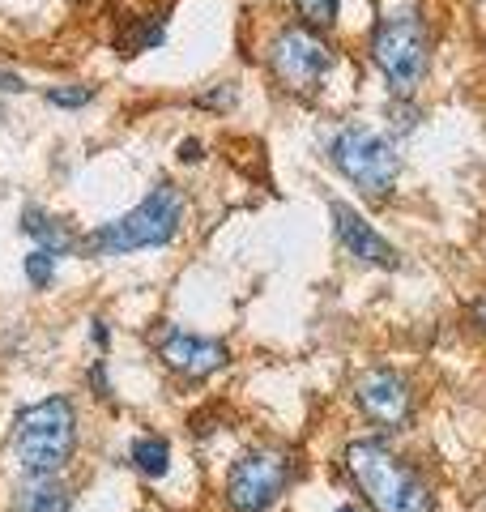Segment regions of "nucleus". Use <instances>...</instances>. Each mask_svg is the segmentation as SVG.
<instances>
[{
  "label": "nucleus",
  "instance_id": "obj_5",
  "mask_svg": "<svg viewBox=\"0 0 486 512\" xmlns=\"http://www.w3.org/2000/svg\"><path fill=\"white\" fill-rule=\"evenodd\" d=\"M329 158H333V167L342 171L354 188L367 192V197H376V201L397 188L401 154H397V141L384 137L380 128L346 124L342 133L329 141Z\"/></svg>",
  "mask_w": 486,
  "mask_h": 512
},
{
  "label": "nucleus",
  "instance_id": "obj_11",
  "mask_svg": "<svg viewBox=\"0 0 486 512\" xmlns=\"http://www.w3.org/2000/svg\"><path fill=\"white\" fill-rule=\"evenodd\" d=\"M73 491L60 483V474H26L18 495H13V512H69Z\"/></svg>",
  "mask_w": 486,
  "mask_h": 512
},
{
  "label": "nucleus",
  "instance_id": "obj_3",
  "mask_svg": "<svg viewBox=\"0 0 486 512\" xmlns=\"http://www.w3.org/2000/svg\"><path fill=\"white\" fill-rule=\"evenodd\" d=\"M77 448V414L69 397H43L26 406L9 431V453L26 474H60Z\"/></svg>",
  "mask_w": 486,
  "mask_h": 512
},
{
  "label": "nucleus",
  "instance_id": "obj_18",
  "mask_svg": "<svg viewBox=\"0 0 486 512\" xmlns=\"http://www.w3.org/2000/svg\"><path fill=\"white\" fill-rule=\"evenodd\" d=\"M180 158H184V163H201V141H184Z\"/></svg>",
  "mask_w": 486,
  "mask_h": 512
},
{
  "label": "nucleus",
  "instance_id": "obj_6",
  "mask_svg": "<svg viewBox=\"0 0 486 512\" xmlns=\"http://www.w3.org/2000/svg\"><path fill=\"white\" fill-rule=\"evenodd\" d=\"M333 69V47L312 26H282L269 43V73L290 94H316Z\"/></svg>",
  "mask_w": 486,
  "mask_h": 512
},
{
  "label": "nucleus",
  "instance_id": "obj_15",
  "mask_svg": "<svg viewBox=\"0 0 486 512\" xmlns=\"http://www.w3.org/2000/svg\"><path fill=\"white\" fill-rule=\"evenodd\" d=\"M52 278H56V256L47 252V248H35V252L26 256V282L35 286V291H47Z\"/></svg>",
  "mask_w": 486,
  "mask_h": 512
},
{
  "label": "nucleus",
  "instance_id": "obj_9",
  "mask_svg": "<svg viewBox=\"0 0 486 512\" xmlns=\"http://www.w3.org/2000/svg\"><path fill=\"white\" fill-rule=\"evenodd\" d=\"M354 402H359V410L380 427H401V423H410V414H414L410 384H405L397 372H367L359 384H354Z\"/></svg>",
  "mask_w": 486,
  "mask_h": 512
},
{
  "label": "nucleus",
  "instance_id": "obj_7",
  "mask_svg": "<svg viewBox=\"0 0 486 512\" xmlns=\"http://www.w3.org/2000/svg\"><path fill=\"white\" fill-rule=\"evenodd\" d=\"M290 474H295V466L286 453H269V448L243 453L226 474V504L235 512H269L286 495Z\"/></svg>",
  "mask_w": 486,
  "mask_h": 512
},
{
  "label": "nucleus",
  "instance_id": "obj_12",
  "mask_svg": "<svg viewBox=\"0 0 486 512\" xmlns=\"http://www.w3.org/2000/svg\"><path fill=\"white\" fill-rule=\"evenodd\" d=\"M22 231L35 239L39 248L52 252V256H73V252H81V239L69 231V222L43 214L39 205H26V210H22Z\"/></svg>",
  "mask_w": 486,
  "mask_h": 512
},
{
  "label": "nucleus",
  "instance_id": "obj_2",
  "mask_svg": "<svg viewBox=\"0 0 486 512\" xmlns=\"http://www.w3.org/2000/svg\"><path fill=\"white\" fill-rule=\"evenodd\" d=\"M346 470L371 512H435L431 487L380 440H354L346 448Z\"/></svg>",
  "mask_w": 486,
  "mask_h": 512
},
{
  "label": "nucleus",
  "instance_id": "obj_16",
  "mask_svg": "<svg viewBox=\"0 0 486 512\" xmlns=\"http://www.w3.org/2000/svg\"><path fill=\"white\" fill-rule=\"evenodd\" d=\"M43 99L52 107H86L94 99V86H52Z\"/></svg>",
  "mask_w": 486,
  "mask_h": 512
},
{
  "label": "nucleus",
  "instance_id": "obj_21",
  "mask_svg": "<svg viewBox=\"0 0 486 512\" xmlns=\"http://www.w3.org/2000/svg\"><path fill=\"white\" fill-rule=\"evenodd\" d=\"M337 512H354V508H337Z\"/></svg>",
  "mask_w": 486,
  "mask_h": 512
},
{
  "label": "nucleus",
  "instance_id": "obj_17",
  "mask_svg": "<svg viewBox=\"0 0 486 512\" xmlns=\"http://www.w3.org/2000/svg\"><path fill=\"white\" fill-rule=\"evenodd\" d=\"M0 90H5V94H22V90H26V82H22V77H18V73L0 69Z\"/></svg>",
  "mask_w": 486,
  "mask_h": 512
},
{
  "label": "nucleus",
  "instance_id": "obj_4",
  "mask_svg": "<svg viewBox=\"0 0 486 512\" xmlns=\"http://www.w3.org/2000/svg\"><path fill=\"white\" fill-rule=\"evenodd\" d=\"M371 60L384 73L388 90L397 99H410L431 73V26L423 13L397 9L388 18H380L376 35H371Z\"/></svg>",
  "mask_w": 486,
  "mask_h": 512
},
{
  "label": "nucleus",
  "instance_id": "obj_8",
  "mask_svg": "<svg viewBox=\"0 0 486 512\" xmlns=\"http://www.w3.org/2000/svg\"><path fill=\"white\" fill-rule=\"evenodd\" d=\"M154 346H158L162 363H167L171 372L188 376V380H205V376H214V372H222V367L231 363V350H226L222 342L184 333L180 325H162L154 333Z\"/></svg>",
  "mask_w": 486,
  "mask_h": 512
},
{
  "label": "nucleus",
  "instance_id": "obj_19",
  "mask_svg": "<svg viewBox=\"0 0 486 512\" xmlns=\"http://www.w3.org/2000/svg\"><path fill=\"white\" fill-rule=\"evenodd\" d=\"M94 346H107V325H103V320H94Z\"/></svg>",
  "mask_w": 486,
  "mask_h": 512
},
{
  "label": "nucleus",
  "instance_id": "obj_20",
  "mask_svg": "<svg viewBox=\"0 0 486 512\" xmlns=\"http://www.w3.org/2000/svg\"><path fill=\"white\" fill-rule=\"evenodd\" d=\"M474 320H478V325L486 329V299H478V303H474Z\"/></svg>",
  "mask_w": 486,
  "mask_h": 512
},
{
  "label": "nucleus",
  "instance_id": "obj_1",
  "mask_svg": "<svg viewBox=\"0 0 486 512\" xmlns=\"http://www.w3.org/2000/svg\"><path fill=\"white\" fill-rule=\"evenodd\" d=\"M184 222V192L175 184H154L137 201L133 210L116 222H103L99 231L81 235V252L86 256H128L141 248H162L180 235Z\"/></svg>",
  "mask_w": 486,
  "mask_h": 512
},
{
  "label": "nucleus",
  "instance_id": "obj_10",
  "mask_svg": "<svg viewBox=\"0 0 486 512\" xmlns=\"http://www.w3.org/2000/svg\"><path fill=\"white\" fill-rule=\"evenodd\" d=\"M329 218H333L337 244H342V248L354 256V261L376 265V269H397V265H401L397 248L388 244L380 231H371V222H363V214L350 210L346 201H333V205H329Z\"/></svg>",
  "mask_w": 486,
  "mask_h": 512
},
{
  "label": "nucleus",
  "instance_id": "obj_13",
  "mask_svg": "<svg viewBox=\"0 0 486 512\" xmlns=\"http://www.w3.org/2000/svg\"><path fill=\"white\" fill-rule=\"evenodd\" d=\"M128 457H133V466L145 478H167V470H171V444L162 436H141Z\"/></svg>",
  "mask_w": 486,
  "mask_h": 512
},
{
  "label": "nucleus",
  "instance_id": "obj_14",
  "mask_svg": "<svg viewBox=\"0 0 486 512\" xmlns=\"http://www.w3.org/2000/svg\"><path fill=\"white\" fill-rule=\"evenodd\" d=\"M295 9H299V22H303V26H312V30H333L342 0H295Z\"/></svg>",
  "mask_w": 486,
  "mask_h": 512
}]
</instances>
